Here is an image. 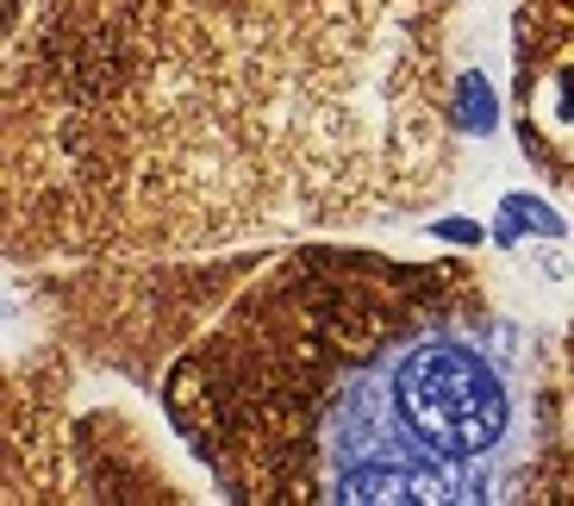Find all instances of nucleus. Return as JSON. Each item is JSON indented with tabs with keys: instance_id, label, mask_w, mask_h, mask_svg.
<instances>
[{
	"instance_id": "f257e3e1",
	"label": "nucleus",
	"mask_w": 574,
	"mask_h": 506,
	"mask_svg": "<svg viewBox=\"0 0 574 506\" xmlns=\"http://www.w3.org/2000/svg\"><path fill=\"white\" fill-rule=\"evenodd\" d=\"M431 0H44L13 51V244L181 251L382 219L443 176Z\"/></svg>"
},
{
	"instance_id": "f03ea898",
	"label": "nucleus",
	"mask_w": 574,
	"mask_h": 506,
	"mask_svg": "<svg viewBox=\"0 0 574 506\" xmlns=\"http://www.w3.org/2000/svg\"><path fill=\"white\" fill-rule=\"evenodd\" d=\"M163 407L250 506H499L537 494L550 450L531 331L475 275L382 251L268 263L175 363Z\"/></svg>"
},
{
	"instance_id": "7ed1b4c3",
	"label": "nucleus",
	"mask_w": 574,
	"mask_h": 506,
	"mask_svg": "<svg viewBox=\"0 0 574 506\" xmlns=\"http://www.w3.org/2000/svg\"><path fill=\"white\" fill-rule=\"evenodd\" d=\"M487 232H494L499 251H518L525 238H550V244H555V238H569V219L555 213L543 195L512 188V195H499V213H494V226H487Z\"/></svg>"
},
{
	"instance_id": "20e7f679",
	"label": "nucleus",
	"mask_w": 574,
	"mask_h": 506,
	"mask_svg": "<svg viewBox=\"0 0 574 506\" xmlns=\"http://www.w3.org/2000/svg\"><path fill=\"white\" fill-rule=\"evenodd\" d=\"M450 132H462V138H494L499 132V95L481 69H462V76L450 81Z\"/></svg>"
},
{
	"instance_id": "39448f33",
	"label": "nucleus",
	"mask_w": 574,
	"mask_h": 506,
	"mask_svg": "<svg viewBox=\"0 0 574 506\" xmlns=\"http://www.w3.org/2000/svg\"><path fill=\"white\" fill-rule=\"evenodd\" d=\"M424 232L438 238V244H456V251H481V244H494V232H487L481 219H468V213H443V219H431Z\"/></svg>"
}]
</instances>
